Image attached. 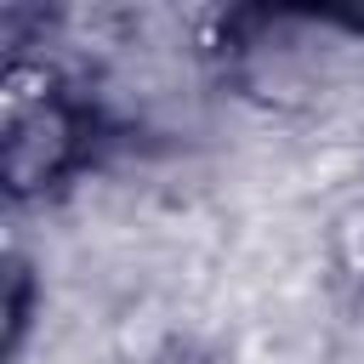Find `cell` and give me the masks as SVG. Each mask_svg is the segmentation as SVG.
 <instances>
[{
  "label": "cell",
  "instance_id": "1",
  "mask_svg": "<svg viewBox=\"0 0 364 364\" xmlns=\"http://www.w3.org/2000/svg\"><path fill=\"white\" fill-rule=\"evenodd\" d=\"M91 136L85 102H74L51 74L17 68L6 80V182L11 193L46 188L80 165Z\"/></svg>",
  "mask_w": 364,
  "mask_h": 364
}]
</instances>
